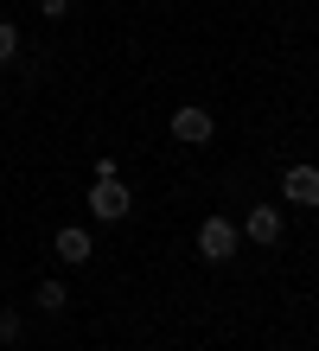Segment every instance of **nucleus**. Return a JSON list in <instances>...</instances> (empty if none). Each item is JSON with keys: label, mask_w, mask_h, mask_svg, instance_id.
I'll list each match as a JSON object with an SVG mask.
<instances>
[{"label": "nucleus", "mask_w": 319, "mask_h": 351, "mask_svg": "<svg viewBox=\"0 0 319 351\" xmlns=\"http://www.w3.org/2000/svg\"><path fill=\"white\" fill-rule=\"evenodd\" d=\"M237 250H243V230H237L230 217H204V223H198V256H204V262H230Z\"/></svg>", "instance_id": "f257e3e1"}, {"label": "nucleus", "mask_w": 319, "mask_h": 351, "mask_svg": "<svg viewBox=\"0 0 319 351\" xmlns=\"http://www.w3.org/2000/svg\"><path fill=\"white\" fill-rule=\"evenodd\" d=\"M243 243H255V250H274L281 243V230H287V217H281V204H255V211H243Z\"/></svg>", "instance_id": "f03ea898"}, {"label": "nucleus", "mask_w": 319, "mask_h": 351, "mask_svg": "<svg viewBox=\"0 0 319 351\" xmlns=\"http://www.w3.org/2000/svg\"><path fill=\"white\" fill-rule=\"evenodd\" d=\"M211 134H217V115H211L204 102H179V109H173V141H185V147H204Z\"/></svg>", "instance_id": "7ed1b4c3"}, {"label": "nucleus", "mask_w": 319, "mask_h": 351, "mask_svg": "<svg viewBox=\"0 0 319 351\" xmlns=\"http://www.w3.org/2000/svg\"><path fill=\"white\" fill-rule=\"evenodd\" d=\"M128 204H134V198H128L121 179H96V185H90V217H96V223H121Z\"/></svg>", "instance_id": "20e7f679"}, {"label": "nucleus", "mask_w": 319, "mask_h": 351, "mask_svg": "<svg viewBox=\"0 0 319 351\" xmlns=\"http://www.w3.org/2000/svg\"><path fill=\"white\" fill-rule=\"evenodd\" d=\"M281 198H287V204H300V211H319V167L294 160V167L281 173Z\"/></svg>", "instance_id": "39448f33"}, {"label": "nucleus", "mask_w": 319, "mask_h": 351, "mask_svg": "<svg viewBox=\"0 0 319 351\" xmlns=\"http://www.w3.org/2000/svg\"><path fill=\"white\" fill-rule=\"evenodd\" d=\"M51 256H58V262H71V268H90L96 243H90V230H83V223H64V230L51 237Z\"/></svg>", "instance_id": "423d86ee"}, {"label": "nucleus", "mask_w": 319, "mask_h": 351, "mask_svg": "<svg viewBox=\"0 0 319 351\" xmlns=\"http://www.w3.org/2000/svg\"><path fill=\"white\" fill-rule=\"evenodd\" d=\"M64 306H71V287H64V281H38V313H64Z\"/></svg>", "instance_id": "0eeeda50"}, {"label": "nucleus", "mask_w": 319, "mask_h": 351, "mask_svg": "<svg viewBox=\"0 0 319 351\" xmlns=\"http://www.w3.org/2000/svg\"><path fill=\"white\" fill-rule=\"evenodd\" d=\"M13 58H19V26L0 19V64H13Z\"/></svg>", "instance_id": "6e6552de"}, {"label": "nucleus", "mask_w": 319, "mask_h": 351, "mask_svg": "<svg viewBox=\"0 0 319 351\" xmlns=\"http://www.w3.org/2000/svg\"><path fill=\"white\" fill-rule=\"evenodd\" d=\"M19 332H26V326H19V313H0V345H19Z\"/></svg>", "instance_id": "1a4fd4ad"}, {"label": "nucleus", "mask_w": 319, "mask_h": 351, "mask_svg": "<svg viewBox=\"0 0 319 351\" xmlns=\"http://www.w3.org/2000/svg\"><path fill=\"white\" fill-rule=\"evenodd\" d=\"M90 173H96V179H121V160H115V154H96Z\"/></svg>", "instance_id": "9d476101"}, {"label": "nucleus", "mask_w": 319, "mask_h": 351, "mask_svg": "<svg viewBox=\"0 0 319 351\" xmlns=\"http://www.w3.org/2000/svg\"><path fill=\"white\" fill-rule=\"evenodd\" d=\"M38 13H45V19H64V13H71V0H38Z\"/></svg>", "instance_id": "9b49d317"}]
</instances>
